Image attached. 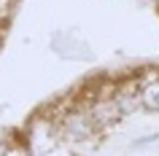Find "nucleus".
Segmentation results:
<instances>
[{"label":"nucleus","instance_id":"nucleus-1","mask_svg":"<svg viewBox=\"0 0 159 156\" xmlns=\"http://www.w3.org/2000/svg\"><path fill=\"white\" fill-rule=\"evenodd\" d=\"M59 129H57V118L49 116H35L30 129H27V148L33 156H49L51 151L59 148Z\"/></svg>","mask_w":159,"mask_h":156},{"label":"nucleus","instance_id":"nucleus-3","mask_svg":"<svg viewBox=\"0 0 159 156\" xmlns=\"http://www.w3.org/2000/svg\"><path fill=\"white\" fill-rule=\"evenodd\" d=\"M86 113L92 118L94 129H108V127H113V124H119L124 118V113H121V108H119V102H116L113 94H100V97H94L92 105L86 108Z\"/></svg>","mask_w":159,"mask_h":156},{"label":"nucleus","instance_id":"nucleus-2","mask_svg":"<svg viewBox=\"0 0 159 156\" xmlns=\"http://www.w3.org/2000/svg\"><path fill=\"white\" fill-rule=\"evenodd\" d=\"M57 129L59 137L67 140V143H86L94 132V124L86 113V108H73V110H65V113L57 118Z\"/></svg>","mask_w":159,"mask_h":156},{"label":"nucleus","instance_id":"nucleus-4","mask_svg":"<svg viewBox=\"0 0 159 156\" xmlns=\"http://www.w3.org/2000/svg\"><path fill=\"white\" fill-rule=\"evenodd\" d=\"M138 105L146 113H159V78H151L138 86Z\"/></svg>","mask_w":159,"mask_h":156}]
</instances>
